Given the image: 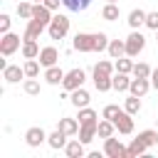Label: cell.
<instances>
[{"instance_id":"6da1fadb","label":"cell","mask_w":158,"mask_h":158,"mask_svg":"<svg viewBox=\"0 0 158 158\" xmlns=\"http://www.w3.org/2000/svg\"><path fill=\"white\" fill-rule=\"evenodd\" d=\"M47 32H49V37H52V40H64V37H67V32H69V17L57 12V15L52 17V22L47 25Z\"/></svg>"},{"instance_id":"7a4b0ae2","label":"cell","mask_w":158,"mask_h":158,"mask_svg":"<svg viewBox=\"0 0 158 158\" xmlns=\"http://www.w3.org/2000/svg\"><path fill=\"white\" fill-rule=\"evenodd\" d=\"M143 47H146V37H143L138 30H133V32L126 37V57H138V54L143 52Z\"/></svg>"},{"instance_id":"3957f363","label":"cell","mask_w":158,"mask_h":158,"mask_svg":"<svg viewBox=\"0 0 158 158\" xmlns=\"http://www.w3.org/2000/svg\"><path fill=\"white\" fill-rule=\"evenodd\" d=\"M104 153H106L109 158H128V148H126L118 138H114V136L104 138Z\"/></svg>"},{"instance_id":"277c9868","label":"cell","mask_w":158,"mask_h":158,"mask_svg":"<svg viewBox=\"0 0 158 158\" xmlns=\"http://www.w3.org/2000/svg\"><path fill=\"white\" fill-rule=\"evenodd\" d=\"M17 49H22V47H20V35L5 32L2 40H0V54H2V57H10V54H15Z\"/></svg>"},{"instance_id":"5b68a950","label":"cell","mask_w":158,"mask_h":158,"mask_svg":"<svg viewBox=\"0 0 158 158\" xmlns=\"http://www.w3.org/2000/svg\"><path fill=\"white\" fill-rule=\"evenodd\" d=\"M84 81H86V74H84V69H72V72H67V74H64V81H62V86H64L67 91H74V89L84 86Z\"/></svg>"},{"instance_id":"8992f818","label":"cell","mask_w":158,"mask_h":158,"mask_svg":"<svg viewBox=\"0 0 158 158\" xmlns=\"http://www.w3.org/2000/svg\"><path fill=\"white\" fill-rule=\"evenodd\" d=\"M114 123H116V131H118V133H123V136L133 133V118H131V114H128L126 109H121V111L114 116Z\"/></svg>"},{"instance_id":"52a82bcc","label":"cell","mask_w":158,"mask_h":158,"mask_svg":"<svg viewBox=\"0 0 158 158\" xmlns=\"http://www.w3.org/2000/svg\"><path fill=\"white\" fill-rule=\"evenodd\" d=\"M44 141H47V133H44V128H40V126H32V128H27V131H25V143H27L30 148H40Z\"/></svg>"},{"instance_id":"ba28073f","label":"cell","mask_w":158,"mask_h":158,"mask_svg":"<svg viewBox=\"0 0 158 158\" xmlns=\"http://www.w3.org/2000/svg\"><path fill=\"white\" fill-rule=\"evenodd\" d=\"M52 17H54V15H52V10H49L44 2H35V7H32V20H37V22H42V25L47 27V25L52 22Z\"/></svg>"},{"instance_id":"9c48e42d","label":"cell","mask_w":158,"mask_h":158,"mask_svg":"<svg viewBox=\"0 0 158 158\" xmlns=\"http://www.w3.org/2000/svg\"><path fill=\"white\" fill-rule=\"evenodd\" d=\"M74 49H79V52H94V35L77 32L74 35Z\"/></svg>"},{"instance_id":"30bf717a","label":"cell","mask_w":158,"mask_h":158,"mask_svg":"<svg viewBox=\"0 0 158 158\" xmlns=\"http://www.w3.org/2000/svg\"><path fill=\"white\" fill-rule=\"evenodd\" d=\"M37 59H40V64L47 69V67H54V64H57L59 52H57V47L49 44V47H42V49H40V57H37Z\"/></svg>"},{"instance_id":"8fae6325","label":"cell","mask_w":158,"mask_h":158,"mask_svg":"<svg viewBox=\"0 0 158 158\" xmlns=\"http://www.w3.org/2000/svg\"><path fill=\"white\" fill-rule=\"evenodd\" d=\"M94 86H96V91H109V89H114V74H106V72L94 69Z\"/></svg>"},{"instance_id":"7c38bea8","label":"cell","mask_w":158,"mask_h":158,"mask_svg":"<svg viewBox=\"0 0 158 158\" xmlns=\"http://www.w3.org/2000/svg\"><path fill=\"white\" fill-rule=\"evenodd\" d=\"M22 77H27V74H25V67H17V64H7V67L2 69V79H5L7 84H17Z\"/></svg>"},{"instance_id":"4fadbf2b","label":"cell","mask_w":158,"mask_h":158,"mask_svg":"<svg viewBox=\"0 0 158 158\" xmlns=\"http://www.w3.org/2000/svg\"><path fill=\"white\" fill-rule=\"evenodd\" d=\"M151 79H143V77H133L131 79V86H128V94H136V96H146L148 89H151Z\"/></svg>"},{"instance_id":"5bb4252c","label":"cell","mask_w":158,"mask_h":158,"mask_svg":"<svg viewBox=\"0 0 158 158\" xmlns=\"http://www.w3.org/2000/svg\"><path fill=\"white\" fill-rule=\"evenodd\" d=\"M72 96H69V101L77 106V109H84V106H89V101H91V96H89V91L84 89V86H79V89H74V91H69Z\"/></svg>"},{"instance_id":"9a60e30c","label":"cell","mask_w":158,"mask_h":158,"mask_svg":"<svg viewBox=\"0 0 158 158\" xmlns=\"http://www.w3.org/2000/svg\"><path fill=\"white\" fill-rule=\"evenodd\" d=\"M96 126H99V121L81 123V126H79V141H81V143H91V141L96 138Z\"/></svg>"},{"instance_id":"2e32d148","label":"cell","mask_w":158,"mask_h":158,"mask_svg":"<svg viewBox=\"0 0 158 158\" xmlns=\"http://www.w3.org/2000/svg\"><path fill=\"white\" fill-rule=\"evenodd\" d=\"M64 74H67V72H62L57 64H54V67H47V69H44V81L52 84V86H57V84L64 81Z\"/></svg>"},{"instance_id":"e0dca14e","label":"cell","mask_w":158,"mask_h":158,"mask_svg":"<svg viewBox=\"0 0 158 158\" xmlns=\"http://www.w3.org/2000/svg\"><path fill=\"white\" fill-rule=\"evenodd\" d=\"M57 128H62L67 136H77L79 133V118H72V116H64V118H59V123H57Z\"/></svg>"},{"instance_id":"ac0fdd59","label":"cell","mask_w":158,"mask_h":158,"mask_svg":"<svg viewBox=\"0 0 158 158\" xmlns=\"http://www.w3.org/2000/svg\"><path fill=\"white\" fill-rule=\"evenodd\" d=\"M67 133L62 131V128H57V131H52L49 136H47V143H49V148H54V151H59V148H64L67 146Z\"/></svg>"},{"instance_id":"d6986e66","label":"cell","mask_w":158,"mask_h":158,"mask_svg":"<svg viewBox=\"0 0 158 158\" xmlns=\"http://www.w3.org/2000/svg\"><path fill=\"white\" fill-rule=\"evenodd\" d=\"M84 146L86 143H81L79 138H74V141H67V146H64V153L69 156V158H84Z\"/></svg>"},{"instance_id":"ffe728a7","label":"cell","mask_w":158,"mask_h":158,"mask_svg":"<svg viewBox=\"0 0 158 158\" xmlns=\"http://www.w3.org/2000/svg\"><path fill=\"white\" fill-rule=\"evenodd\" d=\"M42 30H44V25H42V22H37V20H27V27H25L22 40H40Z\"/></svg>"},{"instance_id":"44dd1931","label":"cell","mask_w":158,"mask_h":158,"mask_svg":"<svg viewBox=\"0 0 158 158\" xmlns=\"http://www.w3.org/2000/svg\"><path fill=\"white\" fill-rule=\"evenodd\" d=\"M22 57L25 59H37L40 57V44H37V40H22Z\"/></svg>"},{"instance_id":"7402d4cb","label":"cell","mask_w":158,"mask_h":158,"mask_svg":"<svg viewBox=\"0 0 158 158\" xmlns=\"http://www.w3.org/2000/svg\"><path fill=\"white\" fill-rule=\"evenodd\" d=\"M146 15H148V12H143L141 7L131 10V12H128V27H131V30H138L141 25H146Z\"/></svg>"},{"instance_id":"603a6c76","label":"cell","mask_w":158,"mask_h":158,"mask_svg":"<svg viewBox=\"0 0 158 158\" xmlns=\"http://www.w3.org/2000/svg\"><path fill=\"white\" fill-rule=\"evenodd\" d=\"M106 52L111 54V59H118V57H123V54H126V40H111Z\"/></svg>"},{"instance_id":"cb8c5ba5","label":"cell","mask_w":158,"mask_h":158,"mask_svg":"<svg viewBox=\"0 0 158 158\" xmlns=\"http://www.w3.org/2000/svg\"><path fill=\"white\" fill-rule=\"evenodd\" d=\"M114 131H116V123H114L111 118H104V121H99V126H96V136H99V138H109V136H114Z\"/></svg>"},{"instance_id":"d4e9b609","label":"cell","mask_w":158,"mask_h":158,"mask_svg":"<svg viewBox=\"0 0 158 158\" xmlns=\"http://www.w3.org/2000/svg\"><path fill=\"white\" fill-rule=\"evenodd\" d=\"M118 12H121V10H118L116 2H106V5L101 7V17H104L106 22H116V20H118Z\"/></svg>"},{"instance_id":"484cf974","label":"cell","mask_w":158,"mask_h":158,"mask_svg":"<svg viewBox=\"0 0 158 158\" xmlns=\"http://www.w3.org/2000/svg\"><path fill=\"white\" fill-rule=\"evenodd\" d=\"M146 151H148V146H146V143H143L138 136H136V138L128 143V158H138V156H143Z\"/></svg>"},{"instance_id":"4316f807","label":"cell","mask_w":158,"mask_h":158,"mask_svg":"<svg viewBox=\"0 0 158 158\" xmlns=\"http://www.w3.org/2000/svg\"><path fill=\"white\" fill-rule=\"evenodd\" d=\"M123 109H126L131 116H136V114L141 111V96H136V94H128V96H126V101H123Z\"/></svg>"},{"instance_id":"83f0119b","label":"cell","mask_w":158,"mask_h":158,"mask_svg":"<svg viewBox=\"0 0 158 158\" xmlns=\"http://www.w3.org/2000/svg\"><path fill=\"white\" fill-rule=\"evenodd\" d=\"M62 5L67 10H72V12H84L91 5V0H62Z\"/></svg>"},{"instance_id":"f1b7e54d","label":"cell","mask_w":158,"mask_h":158,"mask_svg":"<svg viewBox=\"0 0 158 158\" xmlns=\"http://www.w3.org/2000/svg\"><path fill=\"white\" fill-rule=\"evenodd\" d=\"M109 35L106 32H94V52H104V49H109Z\"/></svg>"},{"instance_id":"f546056e","label":"cell","mask_w":158,"mask_h":158,"mask_svg":"<svg viewBox=\"0 0 158 158\" xmlns=\"http://www.w3.org/2000/svg\"><path fill=\"white\" fill-rule=\"evenodd\" d=\"M128 86H131V79H128V74H121V72H116V74H114V89H116V91H128Z\"/></svg>"},{"instance_id":"4dcf8cb0","label":"cell","mask_w":158,"mask_h":158,"mask_svg":"<svg viewBox=\"0 0 158 158\" xmlns=\"http://www.w3.org/2000/svg\"><path fill=\"white\" fill-rule=\"evenodd\" d=\"M138 138L148 146V148H153L156 143H158V131H153V128H146V131H141L138 133Z\"/></svg>"},{"instance_id":"1f68e13d","label":"cell","mask_w":158,"mask_h":158,"mask_svg":"<svg viewBox=\"0 0 158 158\" xmlns=\"http://www.w3.org/2000/svg\"><path fill=\"white\" fill-rule=\"evenodd\" d=\"M22 89H25V94L37 96V94H40V81H37V77H27L25 84H22Z\"/></svg>"},{"instance_id":"d6a6232c","label":"cell","mask_w":158,"mask_h":158,"mask_svg":"<svg viewBox=\"0 0 158 158\" xmlns=\"http://www.w3.org/2000/svg\"><path fill=\"white\" fill-rule=\"evenodd\" d=\"M116 72H121V74H131V72H133V62H131V57H118V59H116Z\"/></svg>"},{"instance_id":"836d02e7","label":"cell","mask_w":158,"mask_h":158,"mask_svg":"<svg viewBox=\"0 0 158 158\" xmlns=\"http://www.w3.org/2000/svg\"><path fill=\"white\" fill-rule=\"evenodd\" d=\"M79 126L81 123H91V121H96V111L94 109H89V106H84V109H79Z\"/></svg>"},{"instance_id":"e575fe53","label":"cell","mask_w":158,"mask_h":158,"mask_svg":"<svg viewBox=\"0 0 158 158\" xmlns=\"http://www.w3.org/2000/svg\"><path fill=\"white\" fill-rule=\"evenodd\" d=\"M151 72H153V69H151L146 62H138V64H133V72H131V74H133V77H143V79H151Z\"/></svg>"},{"instance_id":"d590c367","label":"cell","mask_w":158,"mask_h":158,"mask_svg":"<svg viewBox=\"0 0 158 158\" xmlns=\"http://www.w3.org/2000/svg\"><path fill=\"white\" fill-rule=\"evenodd\" d=\"M32 7H35V2H17V15L22 20H32Z\"/></svg>"},{"instance_id":"8d00e7d4","label":"cell","mask_w":158,"mask_h":158,"mask_svg":"<svg viewBox=\"0 0 158 158\" xmlns=\"http://www.w3.org/2000/svg\"><path fill=\"white\" fill-rule=\"evenodd\" d=\"M22 67H25V74H27V77H40V67H42V64H40L37 59H27Z\"/></svg>"},{"instance_id":"74e56055","label":"cell","mask_w":158,"mask_h":158,"mask_svg":"<svg viewBox=\"0 0 158 158\" xmlns=\"http://www.w3.org/2000/svg\"><path fill=\"white\" fill-rule=\"evenodd\" d=\"M94 69H99V72H106V74H114L116 72V64H111V62H106V59H101Z\"/></svg>"},{"instance_id":"f35d334b","label":"cell","mask_w":158,"mask_h":158,"mask_svg":"<svg viewBox=\"0 0 158 158\" xmlns=\"http://www.w3.org/2000/svg\"><path fill=\"white\" fill-rule=\"evenodd\" d=\"M118 111H121V109H118L116 104H106V106H104V114H101V116H104V118H111V121H114V116H116Z\"/></svg>"},{"instance_id":"ab89813d","label":"cell","mask_w":158,"mask_h":158,"mask_svg":"<svg viewBox=\"0 0 158 158\" xmlns=\"http://www.w3.org/2000/svg\"><path fill=\"white\" fill-rule=\"evenodd\" d=\"M146 27L148 30H158V12H148L146 15Z\"/></svg>"},{"instance_id":"60d3db41","label":"cell","mask_w":158,"mask_h":158,"mask_svg":"<svg viewBox=\"0 0 158 158\" xmlns=\"http://www.w3.org/2000/svg\"><path fill=\"white\" fill-rule=\"evenodd\" d=\"M10 22H12V20H10V15H7V12H2V15H0V32H2V35H5V32H10Z\"/></svg>"},{"instance_id":"b9f144b4","label":"cell","mask_w":158,"mask_h":158,"mask_svg":"<svg viewBox=\"0 0 158 158\" xmlns=\"http://www.w3.org/2000/svg\"><path fill=\"white\" fill-rule=\"evenodd\" d=\"M42 2H44V5H47V7L52 10V12H54V10H57V7L62 5V0H42Z\"/></svg>"},{"instance_id":"7bdbcfd3","label":"cell","mask_w":158,"mask_h":158,"mask_svg":"<svg viewBox=\"0 0 158 158\" xmlns=\"http://www.w3.org/2000/svg\"><path fill=\"white\" fill-rule=\"evenodd\" d=\"M151 84H153V89L158 91V67H156V69L151 72Z\"/></svg>"},{"instance_id":"ee69618b","label":"cell","mask_w":158,"mask_h":158,"mask_svg":"<svg viewBox=\"0 0 158 158\" xmlns=\"http://www.w3.org/2000/svg\"><path fill=\"white\" fill-rule=\"evenodd\" d=\"M106 2H118V0H106Z\"/></svg>"},{"instance_id":"f6af8a7d","label":"cell","mask_w":158,"mask_h":158,"mask_svg":"<svg viewBox=\"0 0 158 158\" xmlns=\"http://www.w3.org/2000/svg\"><path fill=\"white\" fill-rule=\"evenodd\" d=\"M156 42H158V30H156Z\"/></svg>"},{"instance_id":"bcb514c9","label":"cell","mask_w":158,"mask_h":158,"mask_svg":"<svg viewBox=\"0 0 158 158\" xmlns=\"http://www.w3.org/2000/svg\"><path fill=\"white\" fill-rule=\"evenodd\" d=\"M32 2H42V0H32Z\"/></svg>"}]
</instances>
